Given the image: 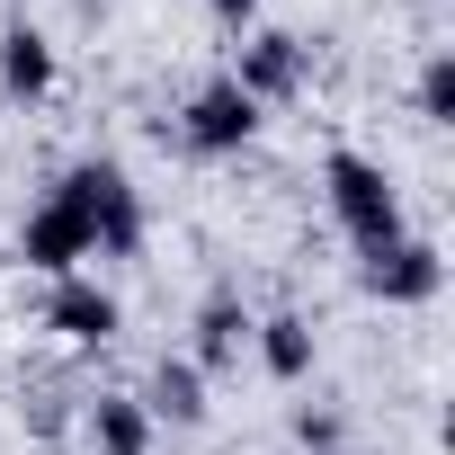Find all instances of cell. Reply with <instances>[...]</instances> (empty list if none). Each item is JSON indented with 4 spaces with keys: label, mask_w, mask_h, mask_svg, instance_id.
Returning <instances> with one entry per match:
<instances>
[{
    "label": "cell",
    "mask_w": 455,
    "mask_h": 455,
    "mask_svg": "<svg viewBox=\"0 0 455 455\" xmlns=\"http://www.w3.org/2000/svg\"><path fill=\"white\" fill-rule=\"evenodd\" d=\"M54 196L90 223V251H99V259H134V251H143V188H134L116 161H72V170L54 179Z\"/></svg>",
    "instance_id": "obj_2"
},
{
    "label": "cell",
    "mask_w": 455,
    "mask_h": 455,
    "mask_svg": "<svg viewBox=\"0 0 455 455\" xmlns=\"http://www.w3.org/2000/svg\"><path fill=\"white\" fill-rule=\"evenodd\" d=\"M322 196H331V223H339L366 259L411 233V223H402V188H393L384 161H366V152H331V161H322Z\"/></svg>",
    "instance_id": "obj_1"
},
{
    "label": "cell",
    "mask_w": 455,
    "mask_h": 455,
    "mask_svg": "<svg viewBox=\"0 0 455 455\" xmlns=\"http://www.w3.org/2000/svg\"><path fill=\"white\" fill-rule=\"evenodd\" d=\"M242 348H251V313H242V295H205V304H196V348H188V366L214 375V366H233Z\"/></svg>",
    "instance_id": "obj_9"
},
{
    "label": "cell",
    "mask_w": 455,
    "mask_h": 455,
    "mask_svg": "<svg viewBox=\"0 0 455 455\" xmlns=\"http://www.w3.org/2000/svg\"><path fill=\"white\" fill-rule=\"evenodd\" d=\"M251 134H259V99H242V81H233V72H214V81L179 108V143H188V152H205V161L242 152Z\"/></svg>",
    "instance_id": "obj_3"
},
{
    "label": "cell",
    "mask_w": 455,
    "mask_h": 455,
    "mask_svg": "<svg viewBox=\"0 0 455 455\" xmlns=\"http://www.w3.org/2000/svg\"><path fill=\"white\" fill-rule=\"evenodd\" d=\"M81 428H90V455H152V411L134 393H99Z\"/></svg>",
    "instance_id": "obj_10"
},
{
    "label": "cell",
    "mask_w": 455,
    "mask_h": 455,
    "mask_svg": "<svg viewBox=\"0 0 455 455\" xmlns=\"http://www.w3.org/2000/svg\"><path fill=\"white\" fill-rule=\"evenodd\" d=\"M19 259H28L36 277H81V259H90V223H81L63 196H45V205L19 223Z\"/></svg>",
    "instance_id": "obj_6"
},
{
    "label": "cell",
    "mask_w": 455,
    "mask_h": 455,
    "mask_svg": "<svg viewBox=\"0 0 455 455\" xmlns=\"http://www.w3.org/2000/svg\"><path fill=\"white\" fill-rule=\"evenodd\" d=\"M45 331L72 339V348H108V339L125 331V304H116L99 277H54V295H45Z\"/></svg>",
    "instance_id": "obj_5"
},
{
    "label": "cell",
    "mask_w": 455,
    "mask_h": 455,
    "mask_svg": "<svg viewBox=\"0 0 455 455\" xmlns=\"http://www.w3.org/2000/svg\"><path fill=\"white\" fill-rule=\"evenodd\" d=\"M54 90V36L45 28H0V99H19V108H36Z\"/></svg>",
    "instance_id": "obj_8"
},
{
    "label": "cell",
    "mask_w": 455,
    "mask_h": 455,
    "mask_svg": "<svg viewBox=\"0 0 455 455\" xmlns=\"http://www.w3.org/2000/svg\"><path fill=\"white\" fill-rule=\"evenodd\" d=\"M134 402H143L152 419H170V428H196V419H205V375H196L188 357H161V366H152V384H143Z\"/></svg>",
    "instance_id": "obj_12"
},
{
    "label": "cell",
    "mask_w": 455,
    "mask_h": 455,
    "mask_svg": "<svg viewBox=\"0 0 455 455\" xmlns=\"http://www.w3.org/2000/svg\"><path fill=\"white\" fill-rule=\"evenodd\" d=\"M304 72H313V45H304V36H286V28H259V36L242 45V63H233L242 99H259V108L295 99V90H304Z\"/></svg>",
    "instance_id": "obj_4"
},
{
    "label": "cell",
    "mask_w": 455,
    "mask_h": 455,
    "mask_svg": "<svg viewBox=\"0 0 455 455\" xmlns=\"http://www.w3.org/2000/svg\"><path fill=\"white\" fill-rule=\"evenodd\" d=\"M437 286H446V259H437V242H419V233H402L393 251L366 259V295H375V304H428Z\"/></svg>",
    "instance_id": "obj_7"
},
{
    "label": "cell",
    "mask_w": 455,
    "mask_h": 455,
    "mask_svg": "<svg viewBox=\"0 0 455 455\" xmlns=\"http://www.w3.org/2000/svg\"><path fill=\"white\" fill-rule=\"evenodd\" d=\"M295 437H304L313 455H331V446H339V411H295Z\"/></svg>",
    "instance_id": "obj_14"
},
{
    "label": "cell",
    "mask_w": 455,
    "mask_h": 455,
    "mask_svg": "<svg viewBox=\"0 0 455 455\" xmlns=\"http://www.w3.org/2000/svg\"><path fill=\"white\" fill-rule=\"evenodd\" d=\"M251 348H259V366H268L277 384H304V375H313V322H304V313L251 322Z\"/></svg>",
    "instance_id": "obj_11"
},
{
    "label": "cell",
    "mask_w": 455,
    "mask_h": 455,
    "mask_svg": "<svg viewBox=\"0 0 455 455\" xmlns=\"http://www.w3.org/2000/svg\"><path fill=\"white\" fill-rule=\"evenodd\" d=\"M419 116H428V125H455V54H446V45L419 63Z\"/></svg>",
    "instance_id": "obj_13"
},
{
    "label": "cell",
    "mask_w": 455,
    "mask_h": 455,
    "mask_svg": "<svg viewBox=\"0 0 455 455\" xmlns=\"http://www.w3.org/2000/svg\"><path fill=\"white\" fill-rule=\"evenodd\" d=\"M205 10H214L223 28H251V19H259V0H205Z\"/></svg>",
    "instance_id": "obj_15"
}]
</instances>
